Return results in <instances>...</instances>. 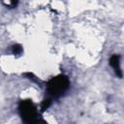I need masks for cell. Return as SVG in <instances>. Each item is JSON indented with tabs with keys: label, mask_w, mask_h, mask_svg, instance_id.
<instances>
[{
	"label": "cell",
	"mask_w": 124,
	"mask_h": 124,
	"mask_svg": "<svg viewBox=\"0 0 124 124\" xmlns=\"http://www.w3.org/2000/svg\"><path fill=\"white\" fill-rule=\"evenodd\" d=\"M23 76L24 77H26L27 78H29L30 80H32V81H34V82H37V83H40V80L37 78V77H35L32 73H30V72H27V73H24L23 74Z\"/></svg>",
	"instance_id": "8992f818"
},
{
	"label": "cell",
	"mask_w": 124,
	"mask_h": 124,
	"mask_svg": "<svg viewBox=\"0 0 124 124\" xmlns=\"http://www.w3.org/2000/svg\"><path fill=\"white\" fill-rule=\"evenodd\" d=\"M109 65L114 70V73L118 78H122V70L120 67V55L119 54H112L109 58Z\"/></svg>",
	"instance_id": "3957f363"
},
{
	"label": "cell",
	"mask_w": 124,
	"mask_h": 124,
	"mask_svg": "<svg viewBox=\"0 0 124 124\" xmlns=\"http://www.w3.org/2000/svg\"><path fill=\"white\" fill-rule=\"evenodd\" d=\"M52 98H50V97H46V98H45L44 100H43V102H42V104H41V112H44V111H46L49 107H50V105H51V103H52Z\"/></svg>",
	"instance_id": "277c9868"
},
{
	"label": "cell",
	"mask_w": 124,
	"mask_h": 124,
	"mask_svg": "<svg viewBox=\"0 0 124 124\" xmlns=\"http://www.w3.org/2000/svg\"><path fill=\"white\" fill-rule=\"evenodd\" d=\"M22 51H23V48H22V46L20 45H17L16 44V45H14L12 46V52L15 55H19V54L22 53Z\"/></svg>",
	"instance_id": "5b68a950"
},
{
	"label": "cell",
	"mask_w": 124,
	"mask_h": 124,
	"mask_svg": "<svg viewBox=\"0 0 124 124\" xmlns=\"http://www.w3.org/2000/svg\"><path fill=\"white\" fill-rule=\"evenodd\" d=\"M70 79L66 75L60 74L49 78L46 84V91L48 97L52 99H59L70 88Z\"/></svg>",
	"instance_id": "6da1fadb"
},
{
	"label": "cell",
	"mask_w": 124,
	"mask_h": 124,
	"mask_svg": "<svg viewBox=\"0 0 124 124\" xmlns=\"http://www.w3.org/2000/svg\"><path fill=\"white\" fill-rule=\"evenodd\" d=\"M18 113L23 122L31 124V123H46L39 116V111L37 109L36 105L33 103L31 99H22L18 103Z\"/></svg>",
	"instance_id": "7a4b0ae2"
},
{
	"label": "cell",
	"mask_w": 124,
	"mask_h": 124,
	"mask_svg": "<svg viewBox=\"0 0 124 124\" xmlns=\"http://www.w3.org/2000/svg\"><path fill=\"white\" fill-rule=\"evenodd\" d=\"M11 4H12V7H16L17 6V3H18V0H10Z\"/></svg>",
	"instance_id": "52a82bcc"
}]
</instances>
